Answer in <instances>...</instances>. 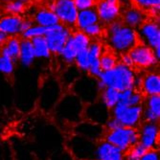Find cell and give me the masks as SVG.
<instances>
[{"label":"cell","instance_id":"obj_33","mask_svg":"<svg viewBox=\"0 0 160 160\" xmlns=\"http://www.w3.org/2000/svg\"><path fill=\"white\" fill-rule=\"evenodd\" d=\"M77 54L78 53L76 52V50L73 47H72L68 42H66L65 46L62 48V50L60 53L62 61L64 62H66V63H72V62H74Z\"/></svg>","mask_w":160,"mask_h":160},{"label":"cell","instance_id":"obj_8","mask_svg":"<svg viewBox=\"0 0 160 160\" xmlns=\"http://www.w3.org/2000/svg\"><path fill=\"white\" fill-rule=\"evenodd\" d=\"M99 21L111 24L117 21L121 14L120 0H100L96 5Z\"/></svg>","mask_w":160,"mask_h":160},{"label":"cell","instance_id":"obj_42","mask_svg":"<svg viewBox=\"0 0 160 160\" xmlns=\"http://www.w3.org/2000/svg\"><path fill=\"white\" fill-rule=\"evenodd\" d=\"M121 62H122L121 63H123V64H125V65H127V66H128V67H132V66L133 65L132 57H130L129 54H127V53H125V54L122 55Z\"/></svg>","mask_w":160,"mask_h":160},{"label":"cell","instance_id":"obj_18","mask_svg":"<svg viewBox=\"0 0 160 160\" xmlns=\"http://www.w3.org/2000/svg\"><path fill=\"white\" fill-rule=\"evenodd\" d=\"M22 18L20 16L7 14L0 19V31L3 32L7 37H16L21 34Z\"/></svg>","mask_w":160,"mask_h":160},{"label":"cell","instance_id":"obj_27","mask_svg":"<svg viewBox=\"0 0 160 160\" xmlns=\"http://www.w3.org/2000/svg\"><path fill=\"white\" fill-rule=\"evenodd\" d=\"M119 93L120 91L111 88V87H105L103 90H101V103L109 110H111L119 103Z\"/></svg>","mask_w":160,"mask_h":160},{"label":"cell","instance_id":"obj_14","mask_svg":"<svg viewBox=\"0 0 160 160\" xmlns=\"http://www.w3.org/2000/svg\"><path fill=\"white\" fill-rule=\"evenodd\" d=\"M127 153L105 139L96 143L94 159L97 160H125Z\"/></svg>","mask_w":160,"mask_h":160},{"label":"cell","instance_id":"obj_5","mask_svg":"<svg viewBox=\"0 0 160 160\" xmlns=\"http://www.w3.org/2000/svg\"><path fill=\"white\" fill-rule=\"evenodd\" d=\"M110 114L122 127L138 128L143 122V106L130 107L118 103L110 110Z\"/></svg>","mask_w":160,"mask_h":160},{"label":"cell","instance_id":"obj_28","mask_svg":"<svg viewBox=\"0 0 160 160\" xmlns=\"http://www.w3.org/2000/svg\"><path fill=\"white\" fill-rule=\"evenodd\" d=\"M117 63V58L111 53H103L100 57V66L103 71L112 69Z\"/></svg>","mask_w":160,"mask_h":160},{"label":"cell","instance_id":"obj_38","mask_svg":"<svg viewBox=\"0 0 160 160\" xmlns=\"http://www.w3.org/2000/svg\"><path fill=\"white\" fill-rule=\"evenodd\" d=\"M97 0H74V3L78 11L92 9L95 7Z\"/></svg>","mask_w":160,"mask_h":160},{"label":"cell","instance_id":"obj_44","mask_svg":"<svg viewBox=\"0 0 160 160\" xmlns=\"http://www.w3.org/2000/svg\"><path fill=\"white\" fill-rule=\"evenodd\" d=\"M150 13L153 17H157L159 14V11H160V7L159 6H155V7H152L151 9H149Z\"/></svg>","mask_w":160,"mask_h":160},{"label":"cell","instance_id":"obj_31","mask_svg":"<svg viewBox=\"0 0 160 160\" xmlns=\"http://www.w3.org/2000/svg\"><path fill=\"white\" fill-rule=\"evenodd\" d=\"M74 62L76 63L77 67L83 71L86 72L88 71L89 68V57H88V53H87V50L82 51L80 53L77 54Z\"/></svg>","mask_w":160,"mask_h":160},{"label":"cell","instance_id":"obj_9","mask_svg":"<svg viewBox=\"0 0 160 160\" xmlns=\"http://www.w3.org/2000/svg\"><path fill=\"white\" fill-rule=\"evenodd\" d=\"M132 59L133 65L139 68H151L156 65L157 59L153 49L145 44H136L128 52Z\"/></svg>","mask_w":160,"mask_h":160},{"label":"cell","instance_id":"obj_19","mask_svg":"<svg viewBox=\"0 0 160 160\" xmlns=\"http://www.w3.org/2000/svg\"><path fill=\"white\" fill-rule=\"evenodd\" d=\"M145 95L153 96L160 95V76L155 72H151L142 79L141 86Z\"/></svg>","mask_w":160,"mask_h":160},{"label":"cell","instance_id":"obj_12","mask_svg":"<svg viewBox=\"0 0 160 160\" xmlns=\"http://www.w3.org/2000/svg\"><path fill=\"white\" fill-rule=\"evenodd\" d=\"M96 143L76 135L71 139V152L81 160H92L95 155Z\"/></svg>","mask_w":160,"mask_h":160},{"label":"cell","instance_id":"obj_7","mask_svg":"<svg viewBox=\"0 0 160 160\" xmlns=\"http://www.w3.org/2000/svg\"><path fill=\"white\" fill-rule=\"evenodd\" d=\"M70 36L71 32L69 29L66 26L59 23L48 28L44 38L51 53L60 54L62 48L65 46Z\"/></svg>","mask_w":160,"mask_h":160},{"label":"cell","instance_id":"obj_6","mask_svg":"<svg viewBox=\"0 0 160 160\" xmlns=\"http://www.w3.org/2000/svg\"><path fill=\"white\" fill-rule=\"evenodd\" d=\"M52 10L60 23L64 26H74L78 16V9L75 6L74 0H54L50 4Z\"/></svg>","mask_w":160,"mask_h":160},{"label":"cell","instance_id":"obj_43","mask_svg":"<svg viewBox=\"0 0 160 160\" xmlns=\"http://www.w3.org/2000/svg\"><path fill=\"white\" fill-rule=\"evenodd\" d=\"M33 25H34V21H32L31 19H23L21 23V33L28 30V29L32 27Z\"/></svg>","mask_w":160,"mask_h":160},{"label":"cell","instance_id":"obj_32","mask_svg":"<svg viewBox=\"0 0 160 160\" xmlns=\"http://www.w3.org/2000/svg\"><path fill=\"white\" fill-rule=\"evenodd\" d=\"M14 71V62L7 57L0 56V73L10 76Z\"/></svg>","mask_w":160,"mask_h":160},{"label":"cell","instance_id":"obj_17","mask_svg":"<svg viewBox=\"0 0 160 160\" xmlns=\"http://www.w3.org/2000/svg\"><path fill=\"white\" fill-rule=\"evenodd\" d=\"M160 118V96H149L143 108V122L158 123Z\"/></svg>","mask_w":160,"mask_h":160},{"label":"cell","instance_id":"obj_4","mask_svg":"<svg viewBox=\"0 0 160 160\" xmlns=\"http://www.w3.org/2000/svg\"><path fill=\"white\" fill-rule=\"evenodd\" d=\"M104 139L127 153V152L139 142L138 129L135 128L120 127L111 132H106Z\"/></svg>","mask_w":160,"mask_h":160},{"label":"cell","instance_id":"obj_16","mask_svg":"<svg viewBox=\"0 0 160 160\" xmlns=\"http://www.w3.org/2000/svg\"><path fill=\"white\" fill-rule=\"evenodd\" d=\"M76 84L78 88L75 89V95L82 101L87 102V104H91L96 102L97 91H100L98 88V84L96 82H90L89 80H82L79 81Z\"/></svg>","mask_w":160,"mask_h":160},{"label":"cell","instance_id":"obj_1","mask_svg":"<svg viewBox=\"0 0 160 160\" xmlns=\"http://www.w3.org/2000/svg\"><path fill=\"white\" fill-rule=\"evenodd\" d=\"M138 35L133 28L115 21L109 24L108 41L111 49L119 54H125L138 44Z\"/></svg>","mask_w":160,"mask_h":160},{"label":"cell","instance_id":"obj_23","mask_svg":"<svg viewBox=\"0 0 160 160\" xmlns=\"http://www.w3.org/2000/svg\"><path fill=\"white\" fill-rule=\"evenodd\" d=\"M97 22H99L98 13L96 12V9L92 8V9L79 11L75 25H77V27L81 31H83L86 27Z\"/></svg>","mask_w":160,"mask_h":160},{"label":"cell","instance_id":"obj_21","mask_svg":"<svg viewBox=\"0 0 160 160\" xmlns=\"http://www.w3.org/2000/svg\"><path fill=\"white\" fill-rule=\"evenodd\" d=\"M18 59L19 60L21 65H23L24 67L31 66L35 62L36 55L30 39L24 38L23 40L20 41V50Z\"/></svg>","mask_w":160,"mask_h":160},{"label":"cell","instance_id":"obj_26","mask_svg":"<svg viewBox=\"0 0 160 160\" xmlns=\"http://www.w3.org/2000/svg\"><path fill=\"white\" fill-rule=\"evenodd\" d=\"M30 40L32 42L36 58H38V59H43V60L50 59L51 51L48 47V44L44 37L34 38Z\"/></svg>","mask_w":160,"mask_h":160},{"label":"cell","instance_id":"obj_36","mask_svg":"<svg viewBox=\"0 0 160 160\" xmlns=\"http://www.w3.org/2000/svg\"><path fill=\"white\" fill-rule=\"evenodd\" d=\"M87 53H88L89 61L98 60L103 54V46L99 42H90L88 48H87Z\"/></svg>","mask_w":160,"mask_h":160},{"label":"cell","instance_id":"obj_41","mask_svg":"<svg viewBox=\"0 0 160 160\" xmlns=\"http://www.w3.org/2000/svg\"><path fill=\"white\" fill-rule=\"evenodd\" d=\"M139 160H160V156H159V152L158 151H156V149L154 150H148Z\"/></svg>","mask_w":160,"mask_h":160},{"label":"cell","instance_id":"obj_22","mask_svg":"<svg viewBox=\"0 0 160 160\" xmlns=\"http://www.w3.org/2000/svg\"><path fill=\"white\" fill-rule=\"evenodd\" d=\"M34 21L37 25L50 28L59 24V18H57L55 12L50 9H40L38 10L34 16Z\"/></svg>","mask_w":160,"mask_h":160},{"label":"cell","instance_id":"obj_20","mask_svg":"<svg viewBox=\"0 0 160 160\" xmlns=\"http://www.w3.org/2000/svg\"><path fill=\"white\" fill-rule=\"evenodd\" d=\"M123 21L125 25L130 28H139L146 21V14L143 10L137 7H132L126 10L123 14Z\"/></svg>","mask_w":160,"mask_h":160},{"label":"cell","instance_id":"obj_40","mask_svg":"<svg viewBox=\"0 0 160 160\" xmlns=\"http://www.w3.org/2000/svg\"><path fill=\"white\" fill-rule=\"evenodd\" d=\"M120 127H122V126L119 123V121L117 119H115L114 117H112V116H110V118L104 125V128L106 129V132H111V130H114V129L118 128Z\"/></svg>","mask_w":160,"mask_h":160},{"label":"cell","instance_id":"obj_30","mask_svg":"<svg viewBox=\"0 0 160 160\" xmlns=\"http://www.w3.org/2000/svg\"><path fill=\"white\" fill-rule=\"evenodd\" d=\"M47 29L48 28L36 24V25H33L32 27H30L25 32H23L22 35H23L24 38H26V39H32V38H38V37H44L47 32Z\"/></svg>","mask_w":160,"mask_h":160},{"label":"cell","instance_id":"obj_45","mask_svg":"<svg viewBox=\"0 0 160 160\" xmlns=\"http://www.w3.org/2000/svg\"><path fill=\"white\" fill-rule=\"evenodd\" d=\"M7 38L8 37L3 32L0 31V44H3V43L7 40Z\"/></svg>","mask_w":160,"mask_h":160},{"label":"cell","instance_id":"obj_13","mask_svg":"<svg viewBox=\"0 0 160 160\" xmlns=\"http://www.w3.org/2000/svg\"><path fill=\"white\" fill-rule=\"evenodd\" d=\"M82 115L86 121L104 126L110 118V110L101 102H93L83 108Z\"/></svg>","mask_w":160,"mask_h":160},{"label":"cell","instance_id":"obj_37","mask_svg":"<svg viewBox=\"0 0 160 160\" xmlns=\"http://www.w3.org/2000/svg\"><path fill=\"white\" fill-rule=\"evenodd\" d=\"M135 6L141 10H149L152 7L159 6L160 0H132Z\"/></svg>","mask_w":160,"mask_h":160},{"label":"cell","instance_id":"obj_48","mask_svg":"<svg viewBox=\"0 0 160 160\" xmlns=\"http://www.w3.org/2000/svg\"><path fill=\"white\" fill-rule=\"evenodd\" d=\"M19 1H21V2H23V3H28V2L32 1V0H19Z\"/></svg>","mask_w":160,"mask_h":160},{"label":"cell","instance_id":"obj_29","mask_svg":"<svg viewBox=\"0 0 160 160\" xmlns=\"http://www.w3.org/2000/svg\"><path fill=\"white\" fill-rule=\"evenodd\" d=\"M4 10L8 14L20 16L25 10V3L19 1V0H12L9 3L5 4Z\"/></svg>","mask_w":160,"mask_h":160},{"label":"cell","instance_id":"obj_34","mask_svg":"<svg viewBox=\"0 0 160 160\" xmlns=\"http://www.w3.org/2000/svg\"><path fill=\"white\" fill-rule=\"evenodd\" d=\"M148 150L145 148L142 144H140L139 142L137 144H135L134 146H132L128 152H127V157L129 158H133L136 160H139L145 153H146Z\"/></svg>","mask_w":160,"mask_h":160},{"label":"cell","instance_id":"obj_3","mask_svg":"<svg viewBox=\"0 0 160 160\" xmlns=\"http://www.w3.org/2000/svg\"><path fill=\"white\" fill-rule=\"evenodd\" d=\"M82 102L74 94L66 95L56 105V114L62 121L69 124H78L82 115Z\"/></svg>","mask_w":160,"mask_h":160},{"label":"cell","instance_id":"obj_15","mask_svg":"<svg viewBox=\"0 0 160 160\" xmlns=\"http://www.w3.org/2000/svg\"><path fill=\"white\" fill-rule=\"evenodd\" d=\"M105 133H106V129L104 126L97 125L88 121L79 122L75 126L76 135L94 142H98L101 139H104Z\"/></svg>","mask_w":160,"mask_h":160},{"label":"cell","instance_id":"obj_2","mask_svg":"<svg viewBox=\"0 0 160 160\" xmlns=\"http://www.w3.org/2000/svg\"><path fill=\"white\" fill-rule=\"evenodd\" d=\"M136 75L132 67L123 63H117L112 69L103 71L99 76V81L105 87H111L118 91L134 88Z\"/></svg>","mask_w":160,"mask_h":160},{"label":"cell","instance_id":"obj_11","mask_svg":"<svg viewBox=\"0 0 160 160\" xmlns=\"http://www.w3.org/2000/svg\"><path fill=\"white\" fill-rule=\"evenodd\" d=\"M138 38H141L145 45L155 49L160 47V28L154 21H145L137 32Z\"/></svg>","mask_w":160,"mask_h":160},{"label":"cell","instance_id":"obj_46","mask_svg":"<svg viewBox=\"0 0 160 160\" xmlns=\"http://www.w3.org/2000/svg\"><path fill=\"white\" fill-rule=\"evenodd\" d=\"M153 53H154V56L156 57V59L159 60V58H160V47H157V48L153 49Z\"/></svg>","mask_w":160,"mask_h":160},{"label":"cell","instance_id":"obj_39","mask_svg":"<svg viewBox=\"0 0 160 160\" xmlns=\"http://www.w3.org/2000/svg\"><path fill=\"white\" fill-rule=\"evenodd\" d=\"M143 95L140 92L134 91L132 92V96L129 97V100L128 102L127 106H130V107H133V106H142L143 104Z\"/></svg>","mask_w":160,"mask_h":160},{"label":"cell","instance_id":"obj_10","mask_svg":"<svg viewBox=\"0 0 160 160\" xmlns=\"http://www.w3.org/2000/svg\"><path fill=\"white\" fill-rule=\"evenodd\" d=\"M139 143L147 150L156 149L159 140V127L157 123L144 122L138 127Z\"/></svg>","mask_w":160,"mask_h":160},{"label":"cell","instance_id":"obj_25","mask_svg":"<svg viewBox=\"0 0 160 160\" xmlns=\"http://www.w3.org/2000/svg\"><path fill=\"white\" fill-rule=\"evenodd\" d=\"M67 42L76 50L77 53H80L82 51L87 50V48H88L90 44V38L82 31H79L72 34L69 37Z\"/></svg>","mask_w":160,"mask_h":160},{"label":"cell","instance_id":"obj_50","mask_svg":"<svg viewBox=\"0 0 160 160\" xmlns=\"http://www.w3.org/2000/svg\"><path fill=\"white\" fill-rule=\"evenodd\" d=\"M2 17H3V13H2V12H1V11H0V19L2 18Z\"/></svg>","mask_w":160,"mask_h":160},{"label":"cell","instance_id":"obj_49","mask_svg":"<svg viewBox=\"0 0 160 160\" xmlns=\"http://www.w3.org/2000/svg\"><path fill=\"white\" fill-rule=\"evenodd\" d=\"M125 160H136V159H133V158H129V157H126Z\"/></svg>","mask_w":160,"mask_h":160},{"label":"cell","instance_id":"obj_52","mask_svg":"<svg viewBox=\"0 0 160 160\" xmlns=\"http://www.w3.org/2000/svg\"><path fill=\"white\" fill-rule=\"evenodd\" d=\"M98 1H100V0H98Z\"/></svg>","mask_w":160,"mask_h":160},{"label":"cell","instance_id":"obj_51","mask_svg":"<svg viewBox=\"0 0 160 160\" xmlns=\"http://www.w3.org/2000/svg\"><path fill=\"white\" fill-rule=\"evenodd\" d=\"M92 160H97V159H92Z\"/></svg>","mask_w":160,"mask_h":160},{"label":"cell","instance_id":"obj_35","mask_svg":"<svg viewBox=\"0 0 160 160\" xmlns=\"http://www.w3.org/2000/svg\"><path fill=\"white\" fill-rule=\"evenodd\" d=\"M82 32L89 38H99L104 33V27L102 26L101 23L97 22L92 25H89L88 27H86Z\"/></svg>","mask_w":160,"mask_h":160},{"label":"cell","instance_id":"obj_24","mask_svg":"<svg viewBox=\"0 0 160 160\" xmlns=\"http://www.w3.org/2000/svg\"><path fill=\"white\" fill-rule=\"evenodd\" d=\"M20 50V40L17 37H11L4 42V46L1 48V56L7 57L14 61L18 58Z\"/></svg>","mask_w":160,"mask_h":160},{"label":"cell","instance_id":"obj_47","mask_svg":"<svg viewBox=\"0 0 160 160\" xmlns=\"http://www.w3.org/2000/svg\"><path fill=\"white\" fill-rule=\"evenodd\" d=\"M10 1H12V0H0V4H7V3H9Z\"/></svg>","mask_w":160,"mask_h":160}]
</instances>
